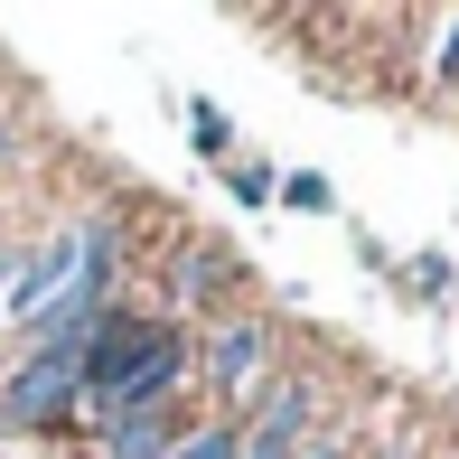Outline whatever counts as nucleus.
Here are the masks:
<instances>
[{
    "label": "nucleus",
    "instance_id": "13",
    "mask_svg": "<svg viewBox=\"0 0 459 459\" xmlns=\"http://www.w3.org/2000/svg\"><path fill=\"white\" fill-rule=\"evenodd\" d=\"M300 459H357V450H347V441H338V431H319V441H309Z\"/></svg>",
    "mask_w": 459,
    "mask_h": 459
},
{
    "label": "nucleus",
    "instance_id": "10",
    "mask_svg": "<svg viewBox=\"0 0 459 459\" xmlns=\"http://www.w3.org/2000/svg\"><path fill=\"white\" fill-rule=\"evenodd\" d=\"M235 450H244V422H216V412H206V422L187 431L169 459H235Z\"/></svg>",
    "mask_w": 459,
    "mask_h": 459
},
{
    "label": "nucleus",
    "instance_id": "8",
    "mask_svg": "<svg viewBox=\"0 0 459 459\" xmlns=\"http://www.w3.org/2000/svg\"><path fill=\"white\" fill-rule=\"evenodd\" d=\"M273 187H281V169L263 151H235V160H225V197H235V206H273Z\"/></svg>",
    "mask_w": 459,
    "mask_h": 459
},
{
    "label": "nucleus",
    "instance_id": "12",
    "mask_svg": "<svg viewBox=\"0 0 459 459\" xmlns=\"http://www.w3.org/2000/svg\"><path fill=\"white\" fill-rule=\"evenodd\" d=\"M19 141H29V122H19V113H0V169L19 160Z\"/></svg>",
    "mask_w": 459,
    "mask_h": 459
},
{
    "label": "nucleus",
    "instance_id": "5",
    "mask_svg": "<svg viewBox=\"0 0 459 459\" xmlns=\"http://www.w3.org/2000/svg\"><path fill=\"white\" fill-rule=\"evenodd\" d=\"M319 441V385H309L300 366H281L273 385H263V403L244 412V450L235 459H300Z\"/></svg>",
    "mask_w": 459,
    "mask_h": 459
},
{
    "label": "nucleus",
    "instance_id": "14",
    "mask_svg": "<svg viewBox=\"0 0 459 459\" xmlns=\"http://www.w3.org/2000/svg\"><path fill=\"white\" fill-rule=\"evenodd\" d=\"M10 273H19V244L0 235V300H10Z\"/></svg>",
    "mask_w": 459,
    "mask_h": 459
},
{
    "label": "nucleus",
    "instance_id": "1",
    "mask_svg": "<svg viewBox=\"0 0 459 459\" xmlns=\"http://www.w3.org/2000/svg\"><path fill=\"white\" fill-rule=\"evenodd\" d=\"M281 375V328L263 309H216L206 328H187V385L216 403V422H244L263 403V385Z\"/></svg>",
    "mask_w": 459,
    "mask_h": 459
},
{
    "label": "nucleus",
    "instance_id": "4",
    "mask_svg": "<svg viewBox=\"0 0 459 459\" xmlns=\"http://www.w3.org/2000/svg\"><path fill=\"white\" fill-rule=\"evenodd\" d=\"M187 347V328H169L160 309H113L103 319V338L85 347V403H103V394H122L141 366H160V357H178Z\"/></svg>",
    "mask_w": 459,
    "mask_h": 459
},
{
    "label": "nucleus",
    "instance_id": "7",
    "mask_svg": "<svg viewBox=\"0 0 459 459\" xmlns=\"http://www.w3.org/2000/svg\"><path fill=\"white\" fill-rule=\"evenodd\" d=\"M273 206H290V216H338V178L328 169H281Z\"/></svg>",
    "mask_w": 459,
    "mask_h": 459
},
{
    "label": "nucleus",
    "instance_id": "6",
    "mask_svg": "<svg viewBox=\"0 0 459 459\" xmlns=\"http://www.w3.org/2000/svg\"><path fill=\"white\" fill-rule=\"evenodd\" d=\"M187 141H197V160H235V113L225 103H206V94H187Z\"/></svg>",
    "mask_w": 459,
    "mask_h": 459
},
{
    "label": "nucleus",
    "instance_id": "2",
    "mask_svg": "<svg viewBox=\"0 0 459 459\" xmlns=\"http://www.w3.org/2000/svg\"><path fill=\"white\" fill-rule=\"evenodd\" d=\"M85 357H0V441H75Z\"/></svg>",
    "mask_w": 459,
    "mask_h": 459
},
{
    "label": "nucleus",
    "instance_id": "3",
    "mask_svg": "<svg viewBox=\"0 0 459 459\" xmlns=\"http://www.w3.org/2000/svg\"><path fill=\"white\" fill-rule=\"evenodd\" d=\"M244 281H254V263H244L225 235H187V244H178V263H169V309H160V319H169V328L197 319V328H206L216 309H235V300H244Z\"/></svg>",
    "mask_w": 459,
    "mask_h": 459
},
{
    "label": "nucleus",
    "instance_id": "11",
    "mask_svg": "<svg viewBox=\"0 0 459 459\" xmlns=\"http://www.w3.org/2000/svg\"><path fill=\"white\" fill-rule=\"evenodd\" d=\"M431 85H441V94H459V10L441 19V48H431Z\"/></svg>",
    "mask_w": 459,
    "mask_h": 459
},
{
    "label": "nucleus",
    "instance_id": "9",
    "mask_svg": "<svg viewBox=\"0 0 459 459\" xmlns=\"http://www.w3.org/2000/svg\"><path fill=\"white\" fill-rule=\"evenodd\" d=\"M403 290H412V300H459V263L450 254H412L403 263Z\"/></svg>",
    "mask_w": 459,
    "mask_h": 459
}]
</instances>
